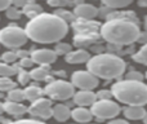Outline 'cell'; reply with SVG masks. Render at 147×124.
Instances as JSON below:
<instances>
[{"label":"cell","instance_id":"6da1fadb","mask_svg":"<svg viewBox=\"0 0 147 124\" xmlns=\"http://www.w3.org/2000/svg\"><path fill=\"white\" fill-rule=\"evenodd\" d=\"M25 30L31 40L40 44H51L61 41L69 33V26L57 14L40 13L31 18Z\"/></svg>","mask_w":147,"mask_h":124},{"label":"cell","instance_id":"7a4b0ae2","mask_svg":"<svg viewBox=\"0 0 147 124\" xmlns=\"http://www.w3.org/2000/svg\"><path fill=\"white\" fill-rule=\"evenodd\" d=\"M101 36L110 44L115 45H130L138 40L141 31L133 20L128 18H112L101 26Z\"/></svg>","mask_w":147,"mask_h":124},{"label":"cell","instance_id":"3957f363","mask_svg":"<svg viewBox=\"0 0 147 124\" xmlns=\"http://www.w3.org/2000/svg\"><path fill=\"white\" fill-rule=\"evenodd\" d=\"M86 67L92 74L101 79L111 80V79H117L125 73V65L124 60L115 54L102 53L97 54L89 58L86 62Z\"/></svg>","mask_w":147,"mask_h":124},{"label":"cell","instance_id":"277c9868","mask_svg":"<svg viewBox=\"0 0 147 124\" xmlns=\"http://www.w3.org/2000/svg\"><path fill=\"white\" fill-rule=\"evenodd\" d=\"M112 97L121 104L145 106L147 105V85L142 81L124 79L115 83L111 88Z\"/></svg>","mask_w":147,"mask_h":124},{"label":"cell","instance_id":"5b68a950","mask_svg":"<svg viewBox=\"0 0 147 124\" xmlns=\"http://www.w3.org/2000/svg\"><path fill=\"white\" fill-rule=\"evenodd\" d=\"M26 30L18 26H7L0 30V43L7 48H20L27 43Z\"/></svg>","mask_w":147,"mask_h":124},{"label":"cell","instance_id":"8992f818","mask_svg":"<svg viewBox=\"0 0 147 124\" xmlns=\"http://www.w3.org/2000/svg\"><path fill=\"white\" fill-rule=\"evenodd\" d=\"M44 93L49 97L51 100H56V101H65L74 97L75 94V87L72 83L63 80V79H58V80H53L45 87Z\"/></svg>","mask_w":147,"mask_h":124},{"label":"cell","instance_id":"52a82bcc","mask_svg":"<svg viewBox=\"0 0 147 124\" xmlns=\"http://www.w3.org/2000/svg\"><path fill=\"white\" fill-rule=\"evenodd\" d=\"M90 111L98 119H114L120 114V106L111 98L97 100L90 106Z\"/></svg>","mask_w":147,"mask_h":124},{"label":"cell","instance_id":"ba28073f","mask_svg":"<svg viewBox=\"0 0 147 124\" xmlns=\"http://www.w3.org/2000/svg\"><path fill=\"white\" fill-rule=\"evenodd\" d=\"M71 83L75 88H79L81 91H93L94 88L98 87L99 79L89 70H78L72 74Z\"/></svg>","mask_w":147,"mask_h":124},{"label":"cell","instance_id":"9c48e42d","mask_svg":"<svg viewBox=\"0 0 147 124\" xmlns=\"http://www.w3.org/2000/svg\"><path fill=\"white\" fill-rule=\"evenodd\" d=\"M52 109H53V104H52L51 98H41L36 100V101L31 102V106L28 107V112L34 117L41 118V119H49L52 118Z\"/></svg>","mask_w":147,"mask_h":124},{"label":"cell","instance_id":"30bf717a","mask_svg":"<svg viewBox=\"0 0 147 124\" xmlns=\"http://www.w3.org/2000/svg\"><path fill=\"white\" fill-rule=\"evenodd\" d=\"M58 54L53 49H36L35 52L31 53V58L34 63H38L41 66H48L51 63L56 62Z\"/></svg>","mask_w":147,"mask_h":124},{"label":"cell","instance_id":"8fae6325","mask_svg":"<svg viewBox=\"0 0 147 124\" xmlns=\"http://www.w3.org/2000/svg\"><path fill=\"white\" fill-rule=\"evenodd\" d=\"M97 93H94L93 91H79L75 92L74 94V102L78 106H83V107H88L92 106L94 102L97 101Z\"/></svg>","mask_w":147,"mask_h":124},{"label":"cell","instance_id":"7c38bea8","mask_svg":"<svg viewBox=\"0 0 147 124\" xmlns=\"http://www.w3.org/2000/svg\"><path fill=\"white\" fill-rule=\"evenodd\" d=\"M76 17L81 18V20H92V18L97 17L98 14V9L92 4H79L74 10Z\"/></svg>","mask_w":147,"mask_h":124},{"label":"cell","instance_id":"4fadbf2b","mask_svg":"<svg viewBox=\"0 0 147 124\" xmlns=\"http://www.w3.org/2000/svg\"><path fill=\"white\" fill-rule=\"evenodd\" d=\"M90 58V54L85 49H76V51H71L70 53L66 54V62L67 63H84L88 62Z\"/></svg>","mask_w":147,"mask_h":124},{"label":"cell","instance_id":"5bb4252c","mask_svg":"<svg viewBox=\"0 0 147 124\" xmlns=\"http://www.w3.org/2000/svg\"><path fill=\"white\" fill-rule=\"evenodd\" d=\"M71 118L75 122L85 124V123H89L93 119V114H92V111L89 109H86V107L79 106L71 111Z\"/></svg>","mask_w":147,"mask_h":124},{"label":"cell","instance_id":"9a60e30c","mask_svg":"<svg viewBox=\"0 0 147 124\" xmlns=\"http://www.w3.org/2000/svg\"><path fill=\"white\" fill-rule=\"evenodd\" d=\"M124 115L129 120H141L143 119L146 114V110L143 106H137V105H128L124 107Z\"/></svg>","mask_w":147,"mask_h":124},{"label":"cell","instance_id":"2e32d148","mask_svg":"<svg viewBox=\"0 0 147 124\" xmlns=\"http://www.w3.org/2000/svg\"><path fill=\"white\" fill-rule=\"evenodd\" d=\"M4 111L8 112L9 115H13V117H21V115L26 114L28 111V107L21 104V102L7 101L4 104Z\"/></svg>","mask_w":147,"mask_h":124},{"label":"cell","instance_id":"e0dca14e","mask_svg":"<svg viewBox=\"0 0 147 124\" xmlns=\"http://www.w3.org/2000/svg\"><path fill=\"white\" fill-rule=\"evenodd\" d=\"M52 117L57 120V122H66L69 118H71V110L66 106V105H54L52 109Z\"/></svg>","mask_w":147,"mask_h":124},{"label":"cell","instance_id":"ac0fdd59","mask_svg":"<svg viewBox=\"0 0 147 124\" xmlns=\"http://www.w3.org/2000/svg\"><path fill=\"white\" fill-rule=\"evenodd\" d=\"M23 92H25V100H27V101H30V102H34V101H36V100L41 98L44 94L43 89L36 85L27 87L26 89H23Z\"/></svg>","mask_w":147,"mask_h":124},{"label":"cell","instance_id":"d6986e66","mask_svg":"<svg viewBox=\"0 0 147 124\" xmlns=\"http://www.w3.org/2000/svg\"><path fill=\"white\" fill-rule=\"evenodd\" d=\"M23 13H25L26 16H28L30 18H34V17H36V16H39L40 13H43V8L39 4L28 1L27 4L23 7Z\"/></svg>","mask_w":147,"mask_h":124},{"label":"cell","instance_id":"ffe728a7","mask_svg":"<svg viewBox=\"0 0 147 124\" xmlns=\"http://www.w3.org/2000/svg\"><path fill=\"white\" fill-rule=\"evenodd\" d=\"M48 75H49V68L47 66H40V67L32 68L30 71V76L34 80H44V79L48 78Z\"/></svg>","mask_w":147,"mask_h":124},{"label":"cell","instance_id":"44dd1931","mask_svg":"<svg viewBox=\"0 0 147 124\" xmlns=\"http://www.w3.org/2000/svg\"><path fill=\"white\" fill-rule=\"evenodd\" d=\"M101 1L103 3L105 7L110 8V9H120V8L130 5L133 0H101Z\"/></svg>","mask_w":147,"mask_h":124},{"label":"cell","instance_id":"7402d4cb","mask_svg":"<svg viewBox=\"0 0 147 124\" xmlns=\"http://www.w3.org/2000/svg\"><path fill=\"white\" fill-rule=\"evenodd\" d=\"M8 101H13V102H22L25 101V92L20 88H13L8 92Z\"/></svg>","mask_w":147,"mask_h":124},{"label":"cell","instance_id":"603a6c76","mask_svg":"<svg viewBox=\"0 0 147 124\" xmlns=\"http://www.w3.org/2000/svg\"><path fill=\"white\" fill-rule=\"evenodd\" d=\"M16 87H17V83H14L9 76H0V91L1 92H9Z\"/></svg>","mask_w":147,"mask_h":124},{"label":"cell","instance_id":"cb8c5ba5","mask_svg":"<svg viewBox=\"0 0 147 124\" xmlns=\"http://www.w3.org/2000/svg\"><path fill=\"white\" fill-rule=\"evenodd\" d=\"M18 73V68L5 62H0V76H13Z\"/></svg>","mask_w":147,"mask_h":124},{"label":"cell","instance_id":"d4e9b609","mask_svg":"<svg viewBox=\"0 0 147 124\" xmlns=\"http://www.w3.org/2000/svg\"><path fill=\"white\" fill-rule=\"evenodd\" d=\"M133 60L138 63H142V65L147 66V43L143 44V47L137 52V53L133 56Z\"/></svg>","mask_w":147,"mask_h":124},{"label":"cell","instance_id":"484cf974","mask_svg":"<svg viewBox=\"0 0 147 124\" xmlns=\"http://www.w3.org/2000/svg\"><path fill=\"white\" fill-rule=\"evenodd\" d=\"M18 60V54L17 52H13V51H9V52H5V53L1 54V61L5 62V63H9V65H12V63H14L16 61Z\"/></svg>","mask_w":147,"mask_h":124},{"label":"cell","instance_id":"4316f807","mask_svg":"<svg viewBox=\"0 0 147 124\" xmlns=\"http://www.w3.org/2000/svg\"><path fill=\"white\" fill-rule=\"evenodd\" d=\"M56 53L57 54H67V53H70V52L72 51V48H71V45L70 44H66V43H58L56 45Z\"/></svg>","mask_w":147,"mask_h":124},{"label":"cell","instance_id":"83f0119b","mask_svg":"<svg viewBox=\"0 0 147 124\" xmlns=\"http://www.w3.org/2000/svg\"><path fill=\"white\" fill-rule=\"evenodd\" d=\"M22 16L21 10H18L17 7H9L7 9V17L9 20H18V18Z\"/></svg>","mask_w":147,"mask_h":124},{"label":"cell","instance_id":"f1b7e54d","mask_svg":"<svg viewBox=\"0 0 147 124\" xmlns=\"http://www.w3.org/2000/svg\"><path fill=\"white\" fill-rule=\"evenodd\" d=\"M125 79H130V80H138V81H143L145 76L140 73V71H130L129 74L127 75Z\"/></svg>","mask_w":147,"mask_h":124},{"label":"cell","instance_id":"f546056e","mask_svg":"<svg viewBox=\"0 0 147 124\" xmlns=\"http://www.w3.org/2000/svg\"><path fill=\"white\" fill-rule=\"evenodd\" d=\"M54 14H57L58 17H61L62 20H65L66 22L67 21H71L72 17H74V14H71V13L67 12V10H58V12H56Z\"/></svg>","mask_w":147,"mask_h":124},{"label":"cell","instance_id":"4dcf8cb0","mask_svg":"<svg viewBox=\"0 0 147 124\" xmlns=\"http://www.w3.org/2000/svg\"><path fill=\"white\" fill-rule=\"evenodd\" d=\"M30 79H31L30 73H27V71H21L20 75H18V80H20L21 84H27Z\"/></svg>","mask_w":147,"mask_h":124},{"label":"cell","instance_id":"1f68e13d","mask_svg":"<svg viewBox=\"0 0 147 124\" xmlns=\"http://www.w3.org/2000/svg\"><path fill=\"white\" fill-rule=\"evenodd\" d=\"M8 124H45L39 120H34V119H22V120H17V122H12Z\"/></svg>","mask_w":147,"mask_h":124},{"label":"cell","instance_id":"d6a6232c","mask_svg":"<svg viewBox=\"0 0 147 124\" xmlns=\"http://www.w3.org/2000/svg\"><path fill=\"white\" fill-rule=\"evenodd\" d=\"M111 97H112L111 91H101L97 94V98L98 100H109V98H111Z\"/></svg>","mask_w":147,"mask_h":124},{"label":"cell","instance_id":"836d02e7","mask_svg":"<svg viewBox=\"0 0 147 124\" xmlns=\"http://www.w3.org/2000/svg\"><path fill=\"white\" fill-rule=\"evenodd\" d=\"M20 65H21V67H25V68H27V67H31V66L34 65V61H32V58H27V57H25V58H22L21 60V62H20Z\"/></svg>","mask_w":147,"mask_h":124},{"label":"cell","instance_id":"e575fe53","mask_svg":"<svg viewBox=\"0 0 147 124\" xmlns=\"http://www.w3.org/2000/svg\"><path fill=\"white\" fill-rule=\"evenodd\" d=\"M10 5H12V0H0V12L7 10Z\"/></svg>","mask_w":147,"mask_h":124},{"label":"cell","instance_id":"d590c367","mask_svg":"<svg viewBox=\"0 0 147 124\" xmlns=\"http://www.w3.org/2000/svg\"><path fill=\"white\" fill-rule=\"evenodd\" d=\"M12 3L14 4V7L17 8H23L28 3V0H12Z\"/></svg>","mask_w":147,"mask_h":124},{"label":"cell","instance_id":"8d00e7d4","mask_svg":"<svg viewBox=\"0 0 147 124\" xmlns=\"http://www.w3.org/2000/svg\"><path fill=\"white\" fill-rule=\"evenodd\" d=\"M138 43H141V44H146L147 43V31H146V34L145 33H141L140 34V36H138Z\"/></svg>","mask_w":147,"mask_h":124},{"label":"cell","instance_id":"74e56055","mask_svg":"<svg viewBox=\"0 0 147 124\" xmlns=\"http://www.w3.org/2000/svg\"><path fill=\"white\" fill-rule=\"evenodd\" d=\"M109 124H128L127 120H121V119H115V120H110Z\"/></svg>","mask_w":147,"mask_h":124},{"label":"cell","instance_id":"f35d334b","mask_svg":"<svg viewBox=\"0 0 147 124\" xmlns=\"http://www.w3.org/2000/svg\"><path fill=\"white\" fill-rule=\"evenodd\" d=\"M137 4L142 8H147V0H138Z\"/></svg>","mask_w":147,"mask_h":124},{"label":"cell","instance_id":"ab89813d","mask_svg":"<svg viewBox=\"0 0 147 124\" xmlns=\"http://www.w3.org/2000/svg\"><path fill=\"white\" fill-rule=\"evenodd\" d=\"M3 111H4V104L0 102V114H3Z\"/></svg>","mask_w":147,"mask_h":124},{"label":"cell","instance_id":"60d3db41","mask_svg":"<svg viewBox=\"0 0 147 124\" xmlns=\"http://www.w3.org/2000/svg\"><path fill=\"white\" fill-rule=\"evenodd\" d=\"M143 124H147V111H146V114H145V117H143Z\"/></svg>","mask_w":147,"mask_h":124},{"label":"cell","instance_id":"b9f144b4","mask_svg":"<svg viewBox=\"0 0 147 124\" xmlns=\"http://www.w3.org/2000/svg\"><path fill=\"white\" fill-rule=\"evenodd\" d=\"M143 25H145V28H146V31H147V17L145 18V23H143Z\"/></svg>","mask_w":147,"mask_h":124},{"label":"cell","instance_id":"7bdbcfd3","mask_svg":"<svg viewBox=\"0 0 147 124\" xmlns=\"http://www.w3.org/2000/svg\"><path fill=\"white\" fill-rule=\"evenodd\" d=\"M146 79H147V71H146Z\"/></svg>","mask_w":147,"mask_h":124}]
</instances>
